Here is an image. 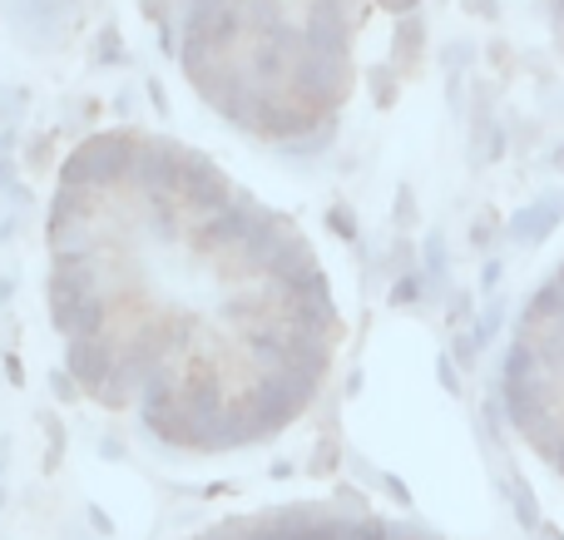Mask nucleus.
<instances>
[{"label":"nucleus","instance_id":"1","mask_svg":"<svg viewBox=\"0 0 564 540\" xmlns=\"http://www.w3.org/2000/svg\"><path fill=\"white\" fill-rule=\"evenodd\" d=\"M50 317L99 407L194 456L288 432L341 337L307 238L164 134L69 154L50 204Z\"/></svg>","mask_w":564,"mask_h":540},{"label":"nucleus","instance_id":"2","mask_svg":"<svg viewBox=\"0 0 564 540\" xmlns=\"http://www.w3.org/2000/svg\"><path fill=\"white\" fill-rule=\"evenodd\" d=\"M188 85L273 144L312 139L351 89L357 0H144Z\"/></svg>","mask_w":564,"mask_h":540},{"label":"nucleus","instance_id":"3","mask_svg":"<svg viewBox=\"0 0 564 540\" xmlns=\"http://www.w3.org/2000/svg\"><path fill=\"white\" fill-rule=\"evenodd\" d=\"M500 397L525 452L564 482V258L520 307L500 367Z\"/></svg>","mask_w":564,"mask_h":540},{"label":"nucleus","instance_id":"4","mask_svg":"<svg viewBox=\"0 0 564 540\" xmlns=\"http://www.w3.org/2000/svg\"><path fill=\"white\" fill-rule=\"evenodd\" d=\"M357 526H361V516L332 511V506H288V511L224 521L194 540H351Z\"/></svg>","mask_w":564,"mask_h":540},{"label":"nucleus","instance_id":"5","mask_svg":"<svg viewBox=\"0 0 564 540\" xmlns=\"http://www.w3.org/2000/svg\"><path fill=\"white\" fill-rule=\"evenodd\" d=\"M351 540H446V536L426 531V526H416V521H381V516H361V526H357V536Z\"/></svg>","mask_w":564,"mask_h":540},{"label":"nucleus","instance_id":"6","mask_svg":"<svg viewBox=\"0 0 564 540\" xmlns=\"http://www.w3.org/2000/svg\"><path fill=\"white\" fill-rule=\"evenodd\" d=\"M540 10H545L550 30H555V40H560V50H564V0H540Z\"/></svg>","mask_w":564,"mask_h":540}]
</instances>
